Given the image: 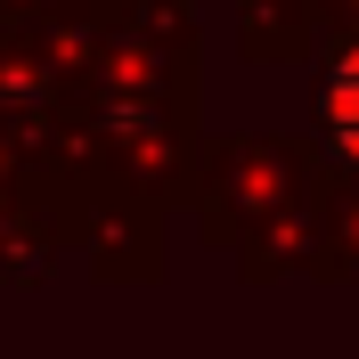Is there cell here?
I'll return each mask as SVG.
<instances>
[{
    "label": "cell",
    "mask_w": 359,
    "mask_h": 359,
    "mask_svg": "<svg viewBox=\"0 0 359 359\" xmlns=\"http://www.w3.org/2000/svg\"><path fill=\"white\" fill-rule=\"evenodd\" d=\"M318 139L359 172V49H343L327 66V82H318Z\"/></svg>",
    "instance_id": "1"
}]
</instances>
